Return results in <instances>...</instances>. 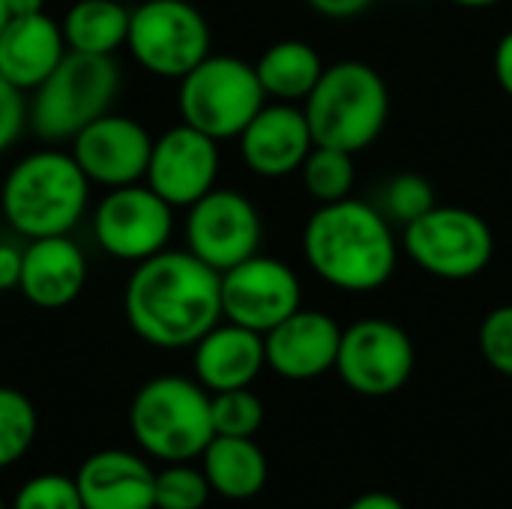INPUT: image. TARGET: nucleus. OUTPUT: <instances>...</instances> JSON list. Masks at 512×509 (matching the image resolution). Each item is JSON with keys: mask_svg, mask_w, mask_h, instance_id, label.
<instances>
[{"mask_svg": "<svg viewBox=\"0 0 512 509\" xmlns=\"http://www.w3.org/2000/svg\"><path fill=\"white\" fill-rule=\"evenodd\" d=\"M342 327L318 309H297L264 333L267 366L288 381H312L336 369Z\"/></svg>", "mask_w": 512, "mask_h": 509, "instance_id": "nucleus-17", "label": "nucleus"}, {"mask_svg": "<svg viewBox=\"0 0 512 509\" xmlns=\"http://www.w3.org/2000/svg\"><path fill=\"white\" fill-rule=\"evenodd\" d=\"M66 51L63 27L51 15H12L0 30V75L21 93L36 90Z\"/></svg>", "mask_w": 512, "mask_h": 509, "instance_id": "nucleus-18", "label": "nucleus"}, {"mask_svg": "<svg viewBox=\"0 0 512 509\" xmlns=\"http://www.w3.org/2000/svg\"><path fill=\"white\" fill-rule=\"evenodd\" d=\"M120 90L114 57L66 51L60 66L33 90L27 123L45 141H72L87 123L108 114Z\"/></svg>", "mask_w": 512, "mask_h": 509, "instance_id": "nucleus-6", "label": "nucleus"}, {"mask_svg": "<svg viewBox=\"0 0 512 509\" xmlns=\"http://www.w3.org/2000/svg\"><path fill=\"white\" fill-rule=\"evenodd\" d=\"M402 249L429 276L462 282L480 276L492 264L495 234L480 213L435 204L426 216L405 225Z\"/></svg>", "mask_w": 512, "mask_h": 509, "instance_id": "nucleus-8", "label": "nucleus"}, {"mask_svg": "<svg viewBox=\"0 0 512 509\" xmlns=\"http://www.w3.org/2000/svg\"><path fill=\"white\" fill-rule=\"evenodd\" d=\"M177 105L183 123L225 141L240 138L249 120L267 105V93L252 63L231 54H207L180 78Z\"/></svg>", "mask_w": 512, "mask_h": 509, "instance_id": "nucleus-7", "label": "nucleus"}, {"mask_svg": "<svg viewBox=\"0 0 512 509\" xmlns=\"http://www.w3.org/2000/svg\"><path fill=\"white\" fill-rule=\"evenodd\" d=\"M267 366L264 336L240 324H216L195 342V375L207 393L249 387Z\"/></svg>", "mask_w": 512, "mask_h": 509, "instance_id": "nucleus-21", "label": "nucleus"}, {"mask_svg": "<svg viewBox=\"0 0 512 509\" xmlns=\"http://www.w3.org/2000/svg\"><path fill=\"white\" fill-rule=\"evenodd\" d=\"M153 138L126 114H102L72 138V156L90 183L117 189L147 177Z\"/></svg>", "mask_w": 512, "mask_h": 509, "instance_id": "nucleus-15", "label": "nucleus"}, {"mask_svg": "<svg viewBox=\"0 0 512 509\" xmlns=\"http://www.w3.org/2000/svg\"><path fill=\"white\" fill-rule=\"evenodd\" d=\"M456 6H465V9H489V6H498L501 0H450Z\"/></svg>", "mask_w": 512, "mask_h": 509, "instance_id": "nucleus-38", "label": "nucleus"}, {"mask_svg": "<svg viewBox=\"0 0 512 509\" xmlns=\"http://www.w3.org/2000/svg\"><path fill=\"white\" fill-rule=\"evenodd\" d=\"M36 429L39 420L33 402L15 387H0V471L27 456L36 441Z\"/></svg>", "mask_w": 512, "mask_h": 509, "instance_id": "nucleus-26", "label": "nucleus"}, {"mask_svg": "<svg viewBox=\"0 0 512 509\" xmlns=\"http://www.w3.org/2000/svg\"><path fill=\"white\" fill-rule=\"evenodd\" d=\"M261 216L255 204L234 189H210L189 207L186 249L216 273L258 255Z\"/></svg>", "mask_w": 512, "mask_h": 509, "instance_id": "nucleus-12", "label": "nucleus"}, {"mask_svg": "<svg viewBox=\"0 0 512 509\" xmlns=\"http://www.w3.org/2000/svg\"><path fill=\"white\" fill-rule=\"evenodd\" d=\"M495 78H498L501 90L512 96V30L501 36V42L495 48Z\"/></svg>", "mask_w": 512, "mask_h": 509, "instance_id": "nucleus-35", "label": "nucleus"}, {"mask_svg": "<svg viewBox=\"0 0 512 509\" xmlns=\"http://www.w3.org/2000/svg\"><path fill=\"white\" fill-rule=\"evenodd\" d=\"M174 207L147 183L111 189L93 210V234L102 252L120 261H147L168 249Z\"/></svg>", "mask_w": 512, "mask_h": 509, "instance_id": "nucleus-10", "label": "nucleus"}, {"mask_svg": "<svg viewBox=\"0 0 512 509\" xmlns=\"http://www.w3.org/2000/svg\"><path fill=\"white\" fill-rule=\"evenodd\" d=\"M126 45L147 72L180 81L210 54V27L189 0H144L129 15Z\"/></svg>", "mask_w": 512, "mask_h": 509, "instance_id": "nucleus-9", "label": "nucleus"}, {"mask_svg": "<svg viewBox=\"0 0 512 509\" xmlns=\"http://www.w3.org/2000/svg\"><path fill=\"white\" fill-rule=\"evenodd\" d=\"M9 509H84L75 477L39 474L30 477L12 498Z\"/></svg>", "mask_w": 512, "mask_h": 509, "instance_id": "nucleus-30", "label": "nucleus"}, {"mask_svg": "<svg viewBox=\"0 0 512 509\" xmlns=\"http://www.w3.org/2000/svg\"><path fill=\"white\" fill-rule=\"evenodd\" d=\"M219 177V141L180 123L159 135L147 162V186L171 207H192Z\"/></svg>", "mask_w": 512, "mask_h": 509, "instance_id": "nucleus-14", "label": "nucleus"}, {"mask_svg": "<svg viewBox=\"0 0 512 509\" xmlns=\"http://www.w3.org/2000/svg\"><path fill=\"white\" fill-rule=\"evenodd\" d=\"M213 489L204 471L189 462H171L156 474V509H204Z\"/></svg>", "mask_w": 512, "mask_h": 509, "instance_id": "nucleus-29", "label": "nucleus"}, {"mask_svg": "<svg viewBox=\"0 0 512 509\" xmlns=\"http://www.w3.org/2000/svg\"><path fill=\"white\" fill-rule=\"evenodd\" d=\"M90 180L63 150H36L12 165L0 189V210L24 240L72 234L84 219Z\"/></svg>", "mask_w": 512, "mask_h": 509, "instance_id": "nucleus-3", "label": "nucleus"}, {"mask_svg": "<svg viewBox=\"0 0 512 509\" xmlns=\"http://www.w3.org/2000/svg\"><path fill=\"white\" fill-rule=\"evenodd\" d=\"M6 21H9V9H6V0H0V30H3Z\"/></svg>", "mask_w": 512, "mask_h": 509, "instance_id": "nucleus-39", "label": "nucleus"}, {"mask_svg": "<svg viewBox=\"0 0 512 509\" xmlns=\"http://www.w3.org/2000/svg\"><path fill=\"white\" fill-rule=\"evenodd\" d=\"M210 414L213 432L228 438H255L264 423V405L249 387L210 393Z\"/></svg>", "mask_w": 512, "mask_h": 509, "instance_id": "nucleus-27", "label": "nucleus"}, {"mask_svg": "<svg viewBox=\"0 0 512 509\" xmlns=\"http://www.w3.org/2000/svg\"><path fill=\"white\" fill-rule=\"evenodd\" d=\"M129 432L153 459L192 462L213 441L210 393L189 378L159 375L147 381L129 405Z\"/></svg>", "mask_w": 512, "mask_h": 509, "instance_id": "nucleus-5", "label": "nucleus"}, {"mask_svg": "<svg viewBox=\"0 0 512 509\" xmlns=\"http://www.w3.org/2000/svg\"><path fill=\"white\" fill-rule=\"evenodd\" d=\"M201 471L225 501H252L267 486V456L252 438L213 435L201 453Z\"/></svg>", "mask_w": 512, "mask_h": 509, "instance_id": "nucleus-22", "label": "nucleus"}, {"mask_svg": "<svg viewBox=\"0 0 512 509\" xmlns=\"http://www.w3.org/2000/svg\"><path fill=\"white\" fill-rule=\"evenodd\" d=\"M21 264H24V249L15 243H0V294L15 291L21 285Z\"/></svg>", "mask_w": 512, "mask_h": 509, "instance_id": "nucleus-33", "label": "nucleus"}, {"mask_svg": "<svg viewBox=\"0 0 512 509\" xmlns=\"http://www.w3.org/2000/svg\"><path fill=\"white\" fill-rule=\"evenodd\" d=\"M306 3L327 18H354L366 12L375 0H306Z\"/></svg>", "mask_w": 512, "mask_h": 509, "instance_id": "nucleus-34", "label": "nucleus"}, {"mask_svg": "<svg viewBox=\"0 0 512 509\" xmlns=\"http://www.w3.org/2000/svg\"><path fill=\"white\" fill-rule=\"evenodd\" d=\"M123 312L141 342L165 351L195 348L222 321V273L189 249H165L132 270Z\"/></svg>", "mask_w": 512, "mask_h": 509, "instance_id": "nucleus-1", "label": "nucleus"}, {"mask_svg": "<svg viewBox=\"0 0 512 509\" xmlns=\"http://www.w3.org/2000/svg\"><path fill=\"white\" fill-rule=\"evenodd\" d=\"M84 509H156V474L129 450H99L75 474Z\"/></svg>", "mask_w": 512, "mask_h": 509, "instance_id": "nucleus-20", "label": "nucleus"}, {"mask_svg": "<svg viewBox=\"0 0 512 509\" xmlns=\"http://www.w3.org/2000/svg\"><path fill=\"white\" fill-rule=\"evenodd\" d=\"M414 360V342L399 324L366 318L342 330L336 372L354 393L381 399L408 384Z\"/></svg>", "mask_w": 512, "mask_h": 509, "instance_id": "nucleus-11", "label": "nucleus"}, {"mask_svg": "<svg viewBox=\"0 0 512 509\" xmlns=\"http://www.w3.org/2000/svg\"><path fill=\"white\" fill-rule=\"evenodd\" d=\"M24 123H27V105L21 99V90H15L0 75V153H6L18 141Z\"/></svg>", "mask_w": 512, "mask_h": 509, "instance_id": "nucleus-32", "label": "nucleus"}, {"mask_svg": "<svg viewBox=\"0 0 512 509\" xmlns=\"http://www.w3.org/2000/svg\"><path fill=\"white\" fill-rule=\"evenodd\" d=\"M315 144L348 153L366 150L387 126L390 90L378 69L363 60H342L324 69L303 102Z\"/></svg>", "mask_w": 512, "mask_h": 509, "instance_id": "nucleus-4", "label": "nucleus"}, {"mask_svg": "<svg viewBox=\"0 0 512 509\" xmlns=\"http://www.w3.org/2000/svg\"><path fill=\"white\" fill-rule=\"evenodd\" d=\"M129 9L117 0H78L63 15V36L69 51L114 57L129 36Z\"/></svg>", "mask_w": 512, "mask_h": 509, "instance_id": "nucleus-24", "label": "nucleus"}, {"mask_svg": "<svg viewBox=\"0 0 512 509\" xmlns=\"http://www.w3.org/2000/svg\"><path fill=\"white\" fill-rule=\"evenodd\" d=\"M321 54L303 42V39H282L273 42L255 63L258 81L267 96L276 102H306V96L315 90L318 78L324 75Z\"/></svg>", "mask_w": 512, "mask_h": 509, "instance_id": "nucleus-23", "label": "nucleus"}, {"mask_svg": "<svg viewBox=\"0 0 512 509\" xmlns=\"http://www.w3.org/2000/svg\"><path fill=\"white\" fill-rule=\"evenodd\" d=\"M303 255L315 276L351 294L384 288L399 267L393 222L372 204L345 198L318 204L303 228Z\"/></svg>", "mask_w": 512, "mask_h": 509, "instance_id": "nucleus-2", "label": "nucleus"}, {"mask_svg": "<svg viewBox=\"0 0 512 509\" xmlns=\"http://www.w3.org/2000/svg\"><path fill=\"white\" fill-rule=\"evenodd\" d=\"M87 285V258L69 237L27 240L21 264V294L36 309H63L78 300Z\"/></svg>", "mask_w": 512, "mask_h": 509, "instance_id": "nucleus-19", "label": "nucleus"}, {"mask_svg": "<svg viewBox=\"0 0 512 509\" xmlns=\"http://www.w3.org/2000/svg\"><path fill=\"white\" fill-rule=\"evenodd\" d=\"M435 207V189L423 174L405 171L396 174L387 186H384V201H381V213L396 222V225H411L414 219L426 216Z\"/></svg>", "mask_w": 512, "mask_h": 509, "instance_id": "nucleus-28", "label": "nucleus"}, {"mask_svg": "<svg viewBox=\"0 0 512 509\" xmlns=\"http://www.w3.org/2000/svg\"><path fill=\"white\" fill-rule=\"evenodd\" d=\"M0 509H6V504H3V501H0Z\"/></svg>", "mask_w": 512, "mask_h": 509, "instance_id": "nucleus-40", "label": "nucleus"}, {"mask_svg": "<svg viewBox=\"0 0 512 509\" xmlns=\"http://www.w3.org/2000/svg\"><path fill=\"white\" fill-rule=\"evenodd\" d=\"M348 509H405L399 498L387 495V492H369V495H360Z\"/></svg>", "mask_w": 512, "mask_h": 509, "instance_id": "nucleus-36", "label": "nucleus"}, {"mask_svg": "<svg viewBox=\"0 0 512 509\" xmlns=\"http://www.w3.org/2000/svg\"><path fill=\"white\" fill-rule=\"evenodd\" d=\"M315 147L312 126L303 105L273 102L264 105L249 126L240 132V156L252 174L279 180L303 168L309 150Z\"/></svg>", "mask_w": 512, "mask_h": 509, "instance_id": "nucleus-16", "label": "nucleus"}, {"mask_svg": "<svg viewBox=\"0 0 512 509\" xmlns=\"http://www.w3.org/2000/svg\"><path fill=\"white\" fill-rule=\"evenodd\" d=\"M303 174V186L309 192L312 201L318 204H333V201H345L351 198L354 189V153L339 150V147H324L315 144L300 168Z\"/></svg>", "mask_w": 512, "mask_h": 509, "instance_id": "nucleus-25", "label": "nucleus"}, {"mask_svg": "<svg viewBox=\"0 0 512 509\" xmlns=\"http://www.w3.org/2000/svg\"><path fill=\"white\" fill-rule=\"evenodd\" d=\"M6 9H9V18L12 15H36V12H45V0H6Z\"/></svg>", "mask_w": 512, "mask_h": 509, "instance_id": "nucleus-37", "label": "nucleus"}, {"mask_svg": "<svg viewBox=\"0 0 512 509\" xmlns=\"http://www.w3.org/2000/svg\"><path fill=\"white\" fill-rule=\"evenodd\" d=\"M303 303L297 273L267 255H252L222 273V318L255 333H270Z\"/></svg>", "mask_w": 512, "mask_h": 509, "instance_id": "nucleus-13", "label": "nucleus"}, {"mask_svg": "<svg viewBox=\"0 0 512 509\" xmlns=\"http://www.w3.org/2000/svg\"><path fill=\"white\" fill-rule=\"evenodd\" d=\"M477 345H480L483 360L495 372L512 378V303L492 309L483 318L480 333H477Z\"/></svg>", "mask_w": 512, "mask_h": 509, "instance_id": "nucleus-31", "label": "nucleus"}]
</instances>
